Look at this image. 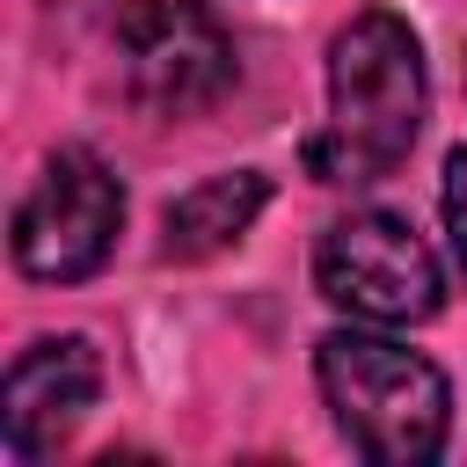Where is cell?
I'll return each instance as SVG.
<instances>
[{
  "instance_id": "cell-3",
  "label": "cell",
  "mask_w": 467,
  "mask_h": 467,
  "mask_svg": "<svg viewBox=\"0 0 467 467\" xmlns=\"http://www.w3.org/2000/svg\"><path fill=\"white\" fill-rule=\"evenodd\" d=\"M117 73L146 117H204L234 88V36L204 0H131L117 22Z\"/></svg>"
},
{
  "instance_id": "cell-7",
  "label": "cell",
  "mask_w": 467,
  "mask_h": 467,
  "mask_svg": "<svg viewBox=\"0 0 467 467\" xmlns=\"http://www.w3.org/2000/svg\"><path fill=\"white\" fill-rule=\"evenodd\" d=\"M263 204H270V175H255V168L204 175L197 190H182V197L168 204V219H161V255L204 263V255L234 248V241L263 219Z\"/></svg>"
},
{
  "instance_id": "cell-8",
  "label": "cell",
  "mask_w": 467,
  "mask_h": 467,
  "mask_svg": "<svg viewBox=\"0 0 467 467\" xmlns=\"http://www.w3.org/2000/svg\"><path fill=\"white\" fill-rule=\"evenodd\" d=\"M445 234H452V255H460V277H467V146L445 161Z\"/></svg>"
},
{
  "instance_id": "cell-4",
  "label": "cell",
  "mask_w": 467,
  "mask_h": 467,
  "mask_svg": "<svg viewBox=\"0 0 467 467\" xmlns=\"http://www.w3.org/2000/svg\"><path fill=\"white\" fill-rule=\"evenodd\" d=\"M124 226V190L102 153L58 146L29 197L15 204V270L36 285H80L109 263Z\"/></svg>"
},
{
  "instance_id": "cell-1",
  "label": "cell",
  "mask_w": 467,
  "mask_h": 467,
  "mask_svg": "<svg viewBox=\"0 0 467 467\" xmlns=\"http://www.w3.org/2000/svg\"><path fill=\"white\" fill-rule=\"evenodd\" d=\"M423 131V44L401 15L365 7L328 44V124L306 139L321 182H379Z\"/></svg>"
},
{
  "instance_id": "cell-2",
  "label": "cell",
  "mask_w": 467,
  "mask_h": 467,
  "mask_svg": "<svg viewBox=\"0 0 467 467\" xmlns=\"http://www.w3.org/2000/svg\"><path fill=\"white\" fill-rule=\"evenodd\" d=\"M314 379H321V401H328L336 431L350 438V452H365L379 467H416V460L445 452L452 387L423 350L379 336V321L321 336Z\"/></svg>"
},
{
  "instance_id": "cell-5",
  "label": "cell",
  "mask_w": 467,
  "mask_h": 467,
  "mask_svg": "<svg viewBox=\"0 0 467 467\" xmlns=\"http://www.w3.org/2000/svg\"><path fill=\"white\" fill-rule=\"evenodd\" d=\"M314 285L328 306H343L350 321H379V328H409L438 314V255L431 241L394 219V212H350L321 234L314 248Z\"/></svg>"
},
{
  "instance_id": "cell-6",
  "label": "cell",
  "mask_w": 467,
  "mask_h": 467,
  "mask_svg": "<svg viewBox=\"0 0 467 467\" xmlns=\"http://www.w3.org/2000/svg\"><path fill=\"white\" fill-rule=\"evenodd\" d=\"M102 394V358L88 336H36L0 387V445L7 460H36L51 452Z\"/></svg>"
}]
</instances>
